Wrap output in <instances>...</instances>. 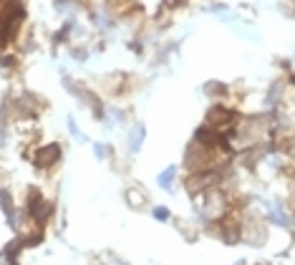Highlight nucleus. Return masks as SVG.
Here are the masks:
<instances>
[{"mask_svg":"<svg viewBox=\"0 0 295 265\" xmlns=\"http://www.w3.org/2000/svg\"><path fill=\"white\" fill-rule=\"evenodd\" d=\"M142 137H144V131H142V129H139V131H134V137H131V152H136V149H139Z\"/></svg>","mask_w":295,"mask_h":265,"instance_id":"5","label":"nucleus"},{"mask_svg":"<svg viewBox=\"0 0 295 265\" xmlns=\"http://www.w3.org/2000/svg\"><path fill=\"white\" fill-rule=\"evenodd\" d=\"M154 217H156V220H167L169 215H167V210H164V207H156V210H154Z\"/></svg>","mask_w":295,"mask_h":265,"instance_id":"6","label":"nucleus"},{"mask_svg":"<svg viewBox=\"0 0 295 265\" xmlns=\"http://www.w3.org/2000/svg\"><path fill=\"white\" fill-rule=\"evenodd\" d=\"M0 202H3V210H5V215H8V222L15 228V217H13V202H10V197L0 190Z\"/></svg>","mask_w":295,"mask_h":265,"instance_id":"3","label":"nucleus"},{"mask_svg":"<svg viewBox=\"0 0 295 265\" xmlns=\"http://www.w3.org/2000/svg\"><path fill=\"white\" fill-rule=\"evenodd\" d=\"M51 210H53V207L48 205V202H43L38 195H30V217H33V220H41V222H43V220L51 215Z\"/></svg>","mask_w":295,"mask_h":265,"instance_id":"1","label":"nucleus"},{"mask_svg":"<svg viewBox=\"0 0 295 265\" xmlns=\"http://www.w3.org/2000/svg\"><path fill=\"white\" fill-rule=\"evenodd\" d=\"M106 149L109 147H96V154H99V157H106Z\"/></svg>","mask_w":295,"mask_h":265,"instance_id":"7","label":"nucleus"},{"mask_svg":"<svg viewBox=\"0 0 295 265\" xmlns=\"http://www.w3.org/2000/svg\"><path fill=\"white\" fill-rule=\"evenodd\" d=\"M174 172H177V169H174V167H169L164 175L159 177V184H162V187H169V184H172V179H174Z\"/></svg>","mask_w":295,"mask_h":265,"instance_id":"4","label":"nucleus"},{"mask_svg":"<svg viewBox=\"0 0 295 265\" xmlns=\"http://www.w3.org/2000/svg\"><path fill=\"white\" fill-rule=\"evenodd\" d=\"M58 157H61V149L56 147V144H51V147H46V149H41V152H38L35 164H38V167H51Z\"/></svg>","mask_w":295,"mask_h":265,"instance_id":"2","label":"nucleus"}]
</instances>
